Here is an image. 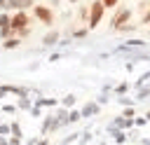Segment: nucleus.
<instances>
[{
	"label": "nucleus",
	"instance_id": "f257e3e1",
	"mask_svg": "<svg viewBox=\"0 0 150 145\" xmlns=\"http://www.w3.org/2000/svg\"><path fill=\"white\" fill-rule=\"evenodd\" d=\"M131 14H134V9H131V7H127V5H120V7L115 9L112 19H110V28H112V30H120L122 26L131 23Z\"/></svg>",
	"mask_w": 150,
	"mask_h": 145
},
{
	"label": "nucleus",
	"instance_id": "f03ea898",
	"mask_svg": "<svg viewBox=\"0 0 150 145\" xmlns=\"http://www.w3.org/2000/svg\"><path fill=\"white\" fill-rule=\"evenodd\" d=\"M103 16H105V5H103L101 0H91V2H89V23H87V28H89V30L96 28V26L103 21Z\"/></svg>",
	"mask_w": 150,
	"mask_h": 145
},
{
	"label": "nucleus",
	"instance_id": "7ed1b4c3",
	"mask_svg": "<svg viewBox=\"0 0 150 145\" xmlns=\"http://www.w3.org/2000/svg\"><path fill=\"white\" fill-rule=\"evenodd\" d=\"M33 16H35L40 23H45V26H52V23H54V9H52L49 5H35V7H33Z\"/></svg>",
	"mask_w": 150,
	"mask_h": 145
},
{
	"label": "nucleus",
	"instance_id": "20e7f679",
	"mask_svg": "<svg viewBox=\"0 0 150 145\" xmlns=\"http://www.w3.org/2000/svg\"><path fill=\"white\" fill-rule=\"evenodd\" d=\"M28 26H30V16H28V12L19 9V12L12 14V30H14V33L21 30V28H28Z\"/></svg>",
	"mask_w": 150,
	"mask_h": 145
},
{
	"label": "nucleus",
	"instance_id": "39448f33",
	"mask_svg": "<svg viewBox=\"0 0 150 145\" xmlns=\"http://www.w3.org/2000/svg\"><path fill=\"white\" fill-rule=\"evenodd\" d=\"M38 2L35 0H7V9H12V12H19V9H33Z\"/></svg>",
	"mask_w": 150,
	"mask_h": 145
},
{
	"label": "nucleus",
	"instance_id": "423d86ee",
	"mask_svg": "<svg viewBox=\"0 0 150 145\" xmlns=\"http://www.w3.org/2000/svg\"><path fill=\"white\" fill-rule=\"evenodd\" d=\"M59 42V30H49L45 37H42V44L45 47H49V44H56Z\"/></svg>",
	"mask_w": 150,
	"mask_h": 145
},
{
	"label": "nucleus",
	"instance_id": "0eeeda50",
	"mask_svg": "<svg viewBox=\"0 0 150 145\" xmlns=\"http://www.w3.org/2000/svg\"><path fill=\"white\" fill-rule=\"evenodd\" d=\"M77 19L82 23H89V5H80L77 7Z\"/></svg>",
	"mask_w": 150,
	"mask_h": 145
},
{
	"label": "nucleus",
	"instance_id": "6e6552de",
	"mask_svg": "<svg viewBox=\"0 0 150 145\" xmlns=\"http://www.w3.org/2000/svg\"><path fill=\"white\" fill-rule=\"evenodd\" d=\"M9 26H12V14L0 12V28H9Z\"/></svg>",
	"mask_w": 150,
	"mask_h": 145
},
{
	"label": "nucleus",
	"instance_id": "1a4fd4ad",
	"mask_svg": "<svg viewBox=\"0 0 150 145\" xmlns=\"http://www.w3.org/2000/svg\"><path fill=\"white\" fill-rule=\"evenodd\" d=\"M19 42H21V37H12V40H5V49H14V47H19Z\"/></svg>",
	"mask_w": 150,
	"mask_h": 145
},
{
	"label": "nucleus",
	"instance_id": "9d476101",
	"mask_svg": "<svg viewBox=\"0 0 150 145\" xmlns=\"http://www.w3.org/2000/svg\"><path fill=\"white\" fill-rule=\"evenodd\" d=\"M148 9H150V0H141V2H138V12H141V16H143Z\"/></svg>",
	"mask_w": 150,
	"mask_h": 145
},
{
	"label": "nucleus",
	"instance_id": "9b49d317",
	"mask_svg": "<svg viewBox=\"0 0 150 145\" xmlns=\"http://www.w3.org/2000/svg\"><path fill=\"white\" fill-rule=\"evenodd\" d=\"M105 5V9H117L120 7V0H101Z\"/></svg>",
	"mask_w": 150,
	"mask_h": 145
},
{
	"label": "nucleus",
	"instance_id": "f8f14e48",
	"mask_svg": "<svg viewBox=\"0 0 150 145\" xmlns=\"http://www.w3.org/2000/svg\"><path fill=\"white\" fill-rule=\"evenodd\" d=\"M12 35H14V30H12V26H9V28H0V37H2V40H7V37H12Z\"/></svg>",
	"mask_w": 150,
	"mask_h": 145
},
{
	"label": "nucleus",
	"instance_id": "ddd939ff",
	"mask_svg": "<svg viewBox=\"0 0 150 145\" xmlns=\"http://www.w3.org/2000/svg\"><path fill=\"white\" fill-rule=\"evenodd\" d=\"M141 26H150V9H148V12L141 16Z\"/></svg>",
	"mask_w": 150,
	"mask_h": 145
},
{
	"label": "nucleus",
	"instance_id": "4468645a",
	"mask_svg": "<svg viewBox=\"0 0 150 145\" xmlns=\"http://www.w3.org/2000/svg\"><path fill=\"white\" fill-rule=\"evenodd\" d=\"M141 44H145L143 40H127V47H141Z\"/></svg>",
	"mask_w": 150,
	"mask_h": 145
},
{
	"label": "nucleus",
	"instance_id": "2eb2a0df",
	"mask_svg": "<svg viewBox=\"0 0 150 145\" xmlns=\"http://www.w3.org/2000/svg\"><path fill=\"white\" fill-rule=\"evenodd\" d=\"M87 30H89V28H80V30H75V33H73V37H84V35H87Z\"/></svg>",
	"mask_w": 150,
	"mask_h": 145
},
{
	"label": "nucleus",
	"instance_id": "dca6fc26",
	"mask_svg": "<svg viewBox=\"0 0 150 145\" xmlns=\"http://www.w3.org/2000/svg\"><path fill=\"white\" fill-rule=\"evenodd\" d=\"M47 5L54 9V7H59V5H61V0H47Z\"/></svg>",
	"mask_w": 150,
	"mask_h": 145
},
{
	"label": "nucleus",
	"instance_id": "f3484780",
	"mask_svg": "<svg viewBox=\"0 0 150 145\" xmlns=\"http://www.w3.org/2000/svg\"><path fill=\"white\" fill-rule=\"evenodd\" d=\"M0 9H2V12L7 9V0H0Z\"/></svg>",
	"mask_w": 150,
	"mask_h": 145
},
{
	"label": "nucleus",
	"instance_id": "a211bd4d",
	"mask_svg": "<svg viewBox=\"0 0 150 145\" xmlns=\"http://www.w3.org/2000/svg\"><path fill=\"white\" fill-rule=\"evenodd\" d=\"M68 2H70V5H77V2H80V0H68Z\"/></svg>",
	"mask_w": 150,
	"mask_h": 145
}]
</instances>
